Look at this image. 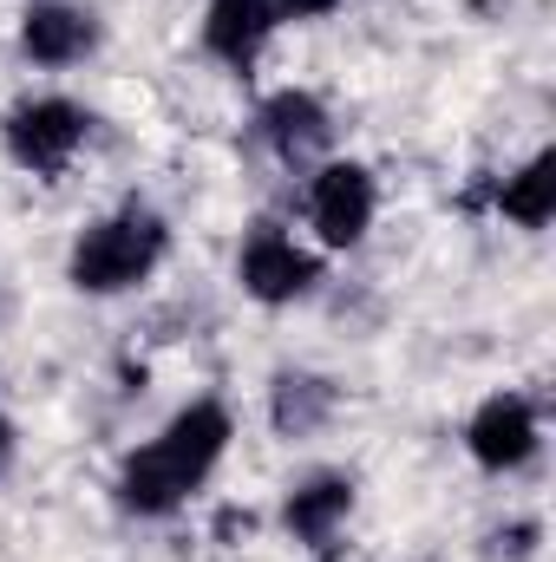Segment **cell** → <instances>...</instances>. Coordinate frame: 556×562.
<instances>
[{"mask_svg":"<svg viewBox=\"0 0 556 562\" xmlns=\"http://www.w3.org/2000/svg\"><path fill=\"white\" fill-rule=\"evenodd\" d=\"M223 445H230V413H223L216 400L184 406V413L164 425L144 451L125 458V471H119V504L138 510V517H164V510H177V504L216 471Z\"/></svg>","mask_w":556,"mask_h":562,"instance_id":"6da1fadb","label":"cell"},{"mask_svg":"<svg viewBox=\"0 0 556 562\" xmlns=\"http://www.w3.org/2000/svg\"><path fill=\"white\" fill-rule=\"evenodd\" d=\"M263 138L276 144L288 164L314 157L321 144L334 138V125H327V105H321L314 92H276V99L263 105Z\"/></svg>","mask_w":556,"mask_h":562,"instance_id":"30bf717a","label":"cell"},{"mask_svg":"<svg viewBox=\"0 0 556 562\" xmlns=\"http://www.w3.org/2000/svg\"><path fill=\"white\" fill-rule=\"evenodd\" d=\"M276 7V20H314V13H334L341 0H269Z\"/></svg>","mask_w":556,"mask_h":562,"instance_id":"4fadbf2b","label":"cell"},{"mask_svg":"<svg viewBox=\"0 0 556 562\" xmlns=\"http://www.w3.org/2000/svg\"><path fill=\"white\" fill-rule=\"evenodd\" d=\"M99 46V20L86 7H66V0H33L20 13V53L33 66H79L86 53Z\"/></svg>","mask_w":556,"mask_h":562,"instance_id":"52a82bcc","label":"cell"},{"mask_svg":"<svg viewBox=\"0 0 556 562\" xmlns=\"http://www.w3.org/2000/svg\"><path fill=\"white\" fill-rule=\"evenodd\" d=\"M276 7L269 0H210V13H203V46L223 59V66H249L263 46H269V33H276Z\"/></svg>","mask_w":556,"mask_h":562,"instance_id":"ba28073f","label":"cell"},{"mask_svg":"<svg viewBox=\"0 0 556 562\" xmlns=\"http://www.w3.org/2000/svg\"><path fill=\"white\" fill-rule=\"evenodd\" d=\"M308 216L327 249H354L374 223V177L360 164H321L308 183Z\"/></svg>","mask_w":556,"mask_h":562,"instance_id":"277c9868","label":"cell"},{"mask_svg":"<svg viewBox=\"0 0 556 562\" xmlns=\"http://www.w3.org/2000/svg\"><path fill=\"white\" fill-rule=\"evenodd\" d=\"M498 210L511 216V223H524V229H544L556 216V157H531L518 177H504V190H498Z\"/></svg>","mask_w":556,"mask_h":562,"instance_id":"8fae6325","label":"cell"},{"mask_svg":"<svg viewBox=\"0 0 556 562\" xmlns=\"http://www.w3.org/2000/svg\"><path fill=\"white\" fill-rule=\"evenodd\" d=\"M327 406H334V386H321V380H281L276 386V425L281 431H308L314 419H327Z\"/></svg>","mask_w":556,"mask_h":562,"instance_id":"7c38bea8","label":"cell"},{"mask_svg":"<svg viewBox=\"0 0 556 562\" xmlns=\"http://www.w3.org/2000/svg\"><path fill=\"white\" fill-rule=\"evenodd\" d=\"M347 510H354V484L347 477H334V471H321V477H308L301 491H288V510H281V524H288V537L294 543H334V530L347 524Z\"/></svg>","mask_w":556,"mask_h":562,"instance_id":"9c48e42d","label":"cell"},{"mask_svg":"<svg viewBox=\"0 0 556 562\" xmlns=\"http://www.w3.org/2000/svg\"><path fill=\"white\" fill-rule=\"evenodd\" d=\"M164 223L151 210H119L105 223H92L79 243H73V288L86 294H125L138 288L157 262H164Z\"/></svg>","mask_w":556,"mask_h":562,"instance_id":"7a4b0ae2","label":"cell"},{"mask_svg":"<svg viewBox=\"0 0 556 562\" xmlns=\"http://www.w3.org/2000/svg\"><path fill=\"white\" fill-rule=\"evenodd\" d=\"M243 288L256 294V301H294V294H308L314 281H321V262L308 256V249H294V236H281L276 223H256L249 229V243H243Z\"/></svg>","mask_w":556,"mask_h":562,"instance_id":"8992f818","label":"cell"},{"mask_svg":"<svg viewBox=\"0 0 556 562\" xmlns=\"http://www.w3.org/2000/svg\"><path fill=\"white\" fill-rule=\"evenodd\" d=\"M465 451L485 464V471H518V464H531V451H537V406L524 400V393H491L471 425H465Z\"/></svg>","mask_w":556,"mask_h":562,"instance_id":"5b68a950","label":"cell"},{"mask_svg":"<svg viewBox=\"0 0 556 562\" xmlns=\"http://www.w3.org/2000/svg\"><path fill=\"white\" fill-rule=\"evenodd\" d=\"M7 458H13V425L0 419V471H7Z\"/></svg>","mask_w":556,"mask_h":562,"instance_id":"5bb4252c","label":"cell"},{"mask_svg":"<svg viewBox=\"0 0 556 562\" xmlns=\"http://www.w3.org/2000/svg\"><path fill=\"white\" fill-rule=\"evenodd\" d=\"M86 132H92V119H86L73 99H26V105H13V119H7V150H13L26 170L59 177V170L73 164V150L86 144Z\"/></svg>","mask_w":556,"mask_h":562,"instance_id":"3957f363","label":"cell"}]
</instances>
